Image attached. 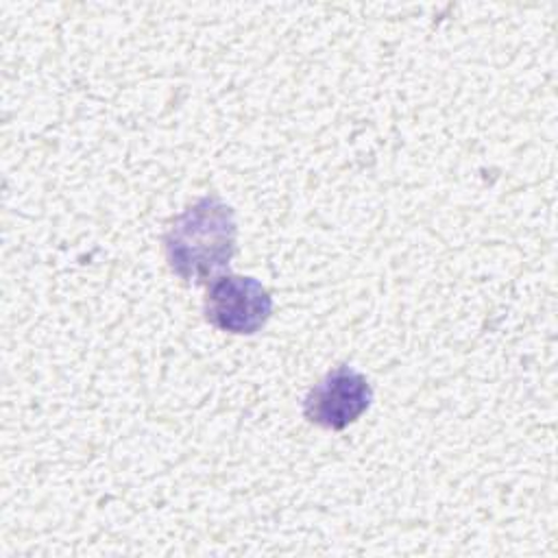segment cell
<instances>
[{"label": "cell", "instance_id": "obj_3", "mask_svg": "<svg viewBox=\"0 0 558 558\" xmlns=\"http://www.w3.org/2000/svg\"><path fill=\"white\" fill-rule=\"evenodd\" d=\"M373 403L368 379L351 366L329 371L303 399V416L323 427L340 432L355 423Z\"/></svg>", "mask_w": 558, "mask_h": 558}, {"label": "cell", "instance_id": "obj_1", "mask_svg": "<svg viewBox=\"0 0 558 558\" xmlns=\"http://www.w3.org/2000/svg\"><path fill=\"white\" fill-rule=\"evenodd\" d=\"M235 242L233 209L216 196H203L172 220L163 235V253L177 277L207 283L229 266Z\"/></svg>", "mask_w": 558, "mask_h": 558}, {"label": "cell", "instance_id": "obj_2", "mask_svg": "<svg viewBox=\"0 0 558 558\" xmlns=\"http://www.w3.org/2000/svg\"><path fill=\"white\" fill-rule=\"evenodd\" d=\"M205 318L220 331L257 333L272 314V296L253 277L218 275L205 294Z\"/></svg>", "mask_w": 558, "mask_h": 558}]
</instances>
